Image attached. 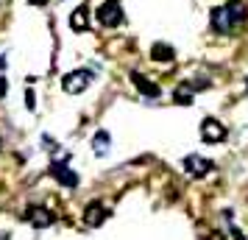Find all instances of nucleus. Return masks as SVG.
I'll use <instances>...</instances> for the list:
<instances>
[{
  "mask_svg": "<svg viewBox=\"0 0 248 240\" xmlns=\"http://www.w3.org/2000/svg\"><path fill=\"white\" fill-rule=\"evenodd\" d=\"M223 9H226V14H229V20L234 23V28H237V25H243L248 20V6L243 3V0H229Z\"/></svg>",
  "mask_w": 248,
  "mask_h": 240,
  "instance_id": "obj_8",
  "label": "nucleus"
},
{
  "mask_svg": "<svg viewBox=\"0 0 248 240\" xmlns=\"http://www.w3.org/2000/svg\"><path fill=\"white\" fill-rule=\"evenodd\" d=\"M151 59L159 62V64H173V59H176V50L165 42H156V45L151 48Z\"/></svg>",
  "mask_w": 248,
  "mask_h": 240,
  "instance_id": "obj_11",
  "label": "nucleus"
},
{
  "mask_svg": "<svg viewBox=\"0 0 248 240\" xmlns=\"http://www.w3.org/2000/svg\"><path fill=\"white\" fill-rule=\"evenodd\" d=\"M92 148H95V154H106V151H109V134H106V131H98V134H95V137H92Z\"/></svg>",
  "mask_w": 248,
  "mask_h": 240,
  "instance_id": "obj_13",
  "label": "nucleus"
},
{
  "mask_svg": "<svg viewBox=\"0 0 248 240\" xmlns=\"http://www.w3.org/2000/svg\"><path fill=\"white\" fill-rule=\"evenodd\" d=\"M70 25H73L76 31H84V28L90 25V20H87V6H78V9L73 12V17H70Z\"/></svg>",
  "mask_w": 248,
  "mask_h": 240,
  "instance_id": "obj_12",
  "label": "nucleus"
},
{
  "mask_svg": "<svg viewBox=\"0 0 248 240\" xmlns=\"http://www.w3.org/2000/svg\"><path fill=\"white\" fill-rule=\"evenodd\" d=\"M226 137V126H220L215 117H206L201 123V140L203 143H220Z\"/></svg>",
  "mask_w": 248,
  "mask_h": 240,
  "instance_id": "obj_6",
  "label": "nucleus"
},
{
  "mask_svg": "<svg viewBox=\"0 0 248 240\" xmlns=\"http://www.w3.org/2000/svg\"><path fill=\"white\" fill-rule=\"evenodd\" d=\"M9 92V81H6V76H0V98Z\"/></svg>",
  "mask_w": 248,
  "mask_h": 240,
  "instance_id": "obj_16",
  "label": "nucleus"
},
{
  "mask_svg": "<svg viewBox=\"0 0 248 240\" xmlns=\"http://www.w3.org/2000/svg\"><path fill=\"white\" fill-rule=\"evenodd\" d=\"M106 218H109V209L103 204H98V201L87 204V209H84V224H87V226H101Z\"/></svg>",
  "mask_w": 248,
  "mask_h": 240,
  "instance_id": "obj_7",
  "label": "nucleus"
},
{
  "mask_svg": "<svg viewBox=\"0 0 248 240\" xmlns=\"http://www.w3.org/2000/svg\"><path fill=\"white\" fill-rule=\"evenodd\" d=\"M92 79H95L92 70H73V73H67L62 79V90L70 92V95H78V92H84L92 84Z\"/></svg>",
  "mask_w": 248,
  "mask_h": 240,
  "instance_id": "obj_2",
  "label": "nucleus"
},
{
  "mask_svg": "<svg viewBox=\"0 0 248 240\" xmlns=\"http://www.w3.org/2000/svg\"><path fill=\"white\" fill-rule=\"evenodd\" d=\"M0 145H3V143H0Z\"/></svg>",
  "mask_w": 248,
  "mask_h": 240,
  "instance_id": "obj_19",
  "label": "nucleus"
},
{
  "mask_svg": "<svg viewBox=\"0 0 248 240\" xmlns=\"http://www.w3.org/2000/svg\"><path fill=\"white\" fill-rule=\"evenodd\" d=\"M50 176L59 184H64V187H78V176H76V171H70L67 162H53L50 165Z\"/></svg>",
  "mask_w": 248,
  "mask_h": 240,
  "instance_id": "obj_5",
  "label": "nucleus"
},
{
  "mask_svg": "<svg viewBox=\"0 0 248 240\" xmlns=\"http://www.w3.org/2000/svg\"><path fill=\"white\" fill-rule=\"evenodd\" d=\"M131 81H134V87H137L140 92H142L145 98H159V95H162V90H159V84H154L151 79H145V76H140V73H131Z\"/></svg>",
  "mask_w": 248,
  "mask_h": 240,
  "instance_id": "obj_9",
  "label": "nucleus"
},
{
  "mask_svg": "<svg viewBox=\"0 0 248 240\" xmlns=\"http://www.w3.org/2000/svg\"><path fill=\"white\" fill-rule=\"evenodd\" d=\"M173 101L181 103V106H190L192 103V90L190 87H179V90L173 92Z\"/></svg>",
  "mask_w": 248,
  "mask_h": 240,
  "instance_id": "obj_14",
  "label": "nucleus"
},
{
  "mask_svg": "<svg viewBox=\"0 0 248 240\" xmlns=\"http://www.w3.org/2000/svg\"><path fill=\"white\" fill-rule=\"evenodd\" d=\"M209 20H212V28L217 34H229V31L234 28V23L229 20V14H226L223 6H220V9H212V17H209Z\"/></svg>",
  "mask_w": 248,
  "mask_h": 240,
  "instance_id": "obj_10",
  "label": "nucleus"
},
{
  "mask_svg": "<svg viewBox=\"0 0 248 240\" xmlns=\"http://www.w3.org/2000/svg\"><path fill=\"white\" fill-rule=\"evenodd\" d=\"M95 17H98V23L106 25V28H117V25H123V6L117 3V0H103L101 6H98V12H95Z\"/></svg>",
  "mask_w": 248,
  "mask_h": 240,
  "instance_id": "obj_1",
  "label": "nucleus"
},
{
  "mask_svg": "<svg viewBox=\"0 0 248 240\" xmlns=\"http://www.w3.org/2000/svg\"><path fill=\"white\" fill-rule=\"evenodd\" d=\"M23 218H25V221H28L34 229H45V226H50V224L56 221V215H53L50 209H45V207H28Z\"/></svg>",
  "mask_w": 248,
  "mask_h": 240,
  "instance_id": "obj_4",
  "label": "nucleus"
},
{
  "mask_svg": "<svg viewBox=\"0 0 248 240\" xmlns=\"http://www.w3.org/2000/svg\"><path fill=\"white\" fill-rule=\"evenodd\" d=\"M28 3H31V6H45L47 0H28Z\"/></svg>",
  "mask_w": 248,
  "mask_h": 240,
  "instance_id": "obj_17",
  "label": "nucleus"
},
{
  "mask_svg": "<svg viewBox=\"0 0 248 240\" xmlns=\"http://www.w3.org/2000/svg\"><path fill=\"white\" fill-rule=\"evenodd\" d=\"M184 171L190 176H195V179H203V176H209L215 171V162L203 160L198 154H190V157H184Z\"/></svg>",
  "mask_w": 248,
  "mask_h": 240,
  "instance_id": "obj_3",
  "label": "nucleus"
},
{
  "mask_svg": "<svg viewBox=\"0 0 248 240\" xmlns=\"http://www.w3.org/2000/svg\"><path fill=\"white\" fill-rule=\"evenodd\" d=\"M25 106H28L31 112L36 109V95H34V90H25Z\"/></svg>",
  "mask_w": 248,
  "mask_h": 240,
  "instance_id": "obj_15",
  "label": "nucleus"
},
{
  "mask_svg": "<svg viewBox=\"0 0 248 240\" xmlns=\"http://www.w3.org/2000/svg\"><path fill=\"white\" fill-rule=\"evenodd\" d=\"M6 70V56H0V73Z\"/></svg>",
  "mask_w": 248,
  "mask_h": 240,
  "instance_id": "obj_18",
  "label": "nucleus"
}]
</instances>
